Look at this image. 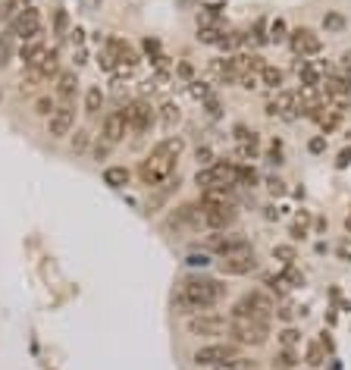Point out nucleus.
I'll return each mask as SVG.
<instances>
[{"instance_id":"f257e3e1","label":"nucleus","mask_w":351,"mask_h":370,"mask_svg":"<svg viewBox=\"0 0 351 370\" xmlns=\"http://www.w3.org/2000/svg\"><path fill=\"white\" fill-rule=\"evenodd\" d=\"M182 138H163V142L154 144V151H151L145 160H141V182L148 185V188H157V185L169 182V176L176 173V160H179V154H182Z\"/></svg>"},{"instance_id":"f03ea898","label":"nucleus","mask_w":351,"mask_h":370,"mask_svg":"<svg viewBox=\"0 0 351 370\" xmlns=\"http://www.w3.org/2000/svg\"><path fill=\"white\" fill-rule=\"evenodd\" d=\"M223 298H226V285L220 279L189 276L179 285V292H176V307H182V311H211Z\"/></svg>"},{"instance_id":"7ed1b4c3","label":"nucleus","mask_w":351,"mask_h":370,"mask_svg":"<svg viewBox=\"0 0 351 370\" xmlns=\"http://www.w3.org/2000/svg\"><path fill=\"white\" fill-rule=\"evenodd\" d=\"M229 336L239 342V345H251V349H257V345H267L270 327H267V320H251V317H229Z\"/></svg>"},{"instance_id":"20e7f679","label":"nucleus","mask_w":351,"mask_h":370,"mask_svg":"<svg viewBox=\"0 0 351 370\" xmlns=\"http://www.w3.org/2000/svg\"><path fill=\"white\" fill-rule=\"evenodd\" d=\"M276 314V305H273V298H270L267 292H248V295H242L239 301H235V307H232V314L229 317H251V320H270Z\"/></svg>"},{"instance_id":"39448f33","label":"nucleus","mask_w":351,"mask_h":370,"mask_svg":"<svg viewBox=\"0 0 351 370\" xmlns=\"http://www.w3.org/2000/svg\"><path fill=\"white\" fill-rule=\"evenodd\" d=\"M195 182L201 185L204 192L207 188H232V185H239V166L235 164H211V166H201L195 173Z\"/></svg>"},{"instance_id":"423d86ee","label":"nucleus","mask_w":351,"mask_h":370,"mask_svg":"<svg viewBox=\"0 0 351 370\" xmlns=\"http://www.w3.org/2000/svg\"><path fill=\"white\" fill-rule=\"evenodd\" d=\"M229 358H235V345H229V342H211V345H201L191 355V361L198 367H217V364L229 361Z\"/></svg>"},{"instance_id":"0eeeda50","label":"nucleus","mask_w":351,"mask_h":370,"mask_svg":"<svg viewBox=\"0 0 351 370\" xmlns=\"http://www.w3.org/2000/svg\"><path fill=\"white\" fill-rule=\"evenodd\" d=\"M226 327H229L226 317L211 314V311H198L195 317H189V323H185V329H189L191 336H220Z\"/></svg>"},{"instance_id":"6e6552de","label":"nucleus","mask_w":351,"mask_h":370,"mask_svg":"<svg viewBox=\"0 0 351 370\" xmlns=\"http://www.w3.org/2000/svg\"><path fill=\"white\" fill-rule=\"evenodd\" d=\"M126 132H129L126 110H110V113L104 116V122H100V142H107L110 148L120 144L123 138H126Z\"/></svg>"},{"instance_id":"1a4fd4ad","label":"nucleus","mask_w":351,"mask_h":370,"mask_svg":"<svg viewBox=\"0 0 351 370\" xmlns=\"http://www.w3.org/2000/svg\"><path fill=\"white\" fill-rule=\"evenodd\" d=\"M126 120H129V132L145 135V132L154 126V107H151L148 100H132L126 107Z\"/></svg>"},{"instance_id":"9d476101","label":"nucleus","mask_w":351,"mask_h":370,"mask_svg":"<svg viewBox=\"0 0 351 370\" xmlns=\"http://www.w3.org/2000/svg\"><path fill=\"white\" fill-rule=\"evenodd\" d=\"M301 110L304 107H301V100H298V91H286V88H279L276 98L267 104V113L270 116H282V120H295Z\"/></svg>"},{"instance_id":"9b49d317","label":"nucleus","mask_w":351,"mask_h":370,"mask_svg":"<svg viewBox=\"0 0 351 370\" xmlns=\"http://www.w3.org/2000/svg\"><path fill=\"white\" fill-rule=\"evenodd\" d=\"M72 126H76V110H72V104H60V107L47 116V135L50 138L72 135Z\"/></svg>"},{"instance_id":"f8f14e48","label":"nucleus","mask_w":351,"mask_h":370,"mask_svg":"<svg viewBox=\"0 0 351 370\" xmlns=\"http://www.w3.org/2000/svg\"><path fill=\"white\" fill-rule=\"evenodd\" d=\"M204 210V226H211V229H226L235 223V204L232 201H223V204H201Z\"/></svg>"},{"instance_id":"ddd939ff","label":"nucleus","mask_w":351,"mask_h":370,"mask_svg":"<svg viewBox=\"0 0 351 370\" xmlns=\"http://www.w3.org/2000/svg\"><path fill=\"white\" fill-rule=\"evenodd\" d=\"M211 248L220 257H229V254H239V251H251V242L242 232H217L211 235Z\"/></svg>"},{"instance_id":"4468645a","label":"nucleus","mask_w":351,"mask_h":370,"mask_svg":"<svg viewBox=\"0 0 351 370\" xmlns=\"http://www.w3.org/2000/svg\"><path fill=\"white\" fill-rule=\"evenodd\" d=\"M13 35L22 41H32V38L41 35V13L35 7H25L19 16L13 19Z\"/></svg>"},{"instance_id":"2eb2a0df","label":"nucleus","mask_w":351,"mask_h":370,"mask_svg":"<svg viewBox=\"0 0 351 370\" xmlns=\"http://www.w3.org/2000/svg\"><path fill=\"white\" fill-rule=\"evenodd\" d=\"M220 270L226 276H248V273L257 270V261H254V251H239V254H229L220 261Z\"/></svg>"},{"instance_id":"dca6fc26","label":"nucleus","mask_w":351,"mask_h":370,"mask_svg":"<svg viewBox=\"0 0 351 370\" xmlns=\"http://www.w3.org/2000/svg\"><path fill=\"white\" fill-rule=\"evenodd\" d=\"M288 41H292V50H295L298 57H314V54H320V47H323L320 35L310 29H295L288 35Z\"/></svg>"},{"instance_id":"f3484780","label":"nucleus","mask_w":351,"mask_h":370,"mask_svg":"<svg viewBox=\"0 0 351 370\" xmlns=\"http://www.w3.org/2000/svg\"><path fill=\"white\" fill-rule=\"evenodd\" d=\"M232 132H235V154H239L242 160H254V157H257V151H260L257 132H254V129H248V126H235Z\"/></svg>"},{"instance_id":"a211bd4d","label":"nucleus","mask_w":351,"mask_h":370,"mask_svg":"<svg viewBox=\"0 0 351 370\" xmlns=\"http://www.w3.org/2000/svg\"><path fill=\"white\" fill-rule=\"evenodd\" d=\"M323 91L326 98H332L339 107H345L351 98V78L348 76H323Z\"/></svg>"},{"instance_id":"6ab92c4d","label":"nucleus","mask_w":351,"mask_h":370,"mask_svg":"<svg viewBox=\"0 0 351 370\" xmlns=\"http://www.w3.org/2000/svg\"><path fill=\"white\" fill-rule=\"evenodd\" d=\"M107 54L116 60V66H138V54L132 50V44H126L123 38H107Z\"/></svg>"},{"instance_id":"aec40b11","label":"nucleus","mask_w":351,"mask_h":370,"mask_svg":"<svg viewBox=\"0 0 351 370\" xmlns=\"http://www.w3.org/2000/svg\"><path fill=\"white\" fill-rule=\"evenodd\" d=\"M44 54H47V44H44L41 38H32V41H22V47H19V57H22V63H25V66H32V69H35V66L44 60Z\"/></svg>"},{"instance_id":"412c9836","label":"nucleus","mask_w":351,"mask_h":370,"mask_svg":"<svg viewBox=\"0 0 351 370\" xmlns=\"http://www.w3.org/2000/svg\"><path fill=\"white\" fill-rule=\"evenodd\" d=\"M204 223V214L201 210H198L195 204H185V207H179V210H176L173 214V226H189V229H195V226H201Z\"/></svg>"},{"instance_id":"4be33fe9","label":"nucleus","mask_w":351,"mask_h":370,"mask_svg":"<svg viewBox=\"0 0 351 370\" xmlns=\"http://www.w3.org/2000/svg\"><path fill=\"white\" fill-rule=\"evenodd\" d=\"M76 88H78L76 72H63V76H56V98L63 100V104H72V98H76Z\"/></svg>"},{"instance_id":"5701e85b","label":"nucleus","mask_w":351,"mask_h":370,"mask_svg":"<svg viewBox=\"0 0 351 370\" xmlns=\"http://www.w3.org/2000/svg\"><path fill=\"white\" fill-rule=\"evenodd\" d=\"M298 78H301V85H320L323 88V69L314 66L310 60H298Z\"/></svg>"},{"instance_id":"b1692460","label":"nucleus","mask_w":351,"mask_h":370,"mask_svg":"<svg viewBox=\"0 0 351 370\" xmlns=\"http://www.w3.org/2000/svg\"><path fill=\"white\" fill-rule=\"evenodd\" d=\"M56 66H60V54H56V50H47V54H44V60L35 66V78L41 82V78L56 76Z\"/></svg>"},{"instance_id":"393cba45","label":"nucleus","mask_w":351,"mask_h":370,"mask_svg":"<svg viewBox=\"0 0 351 370\" xmlns=\"http://www.w3.org/2000/svg\"><path fill=\"white\" fill-rule=\"evenodd\" d=\"M129 179H132V173H129L126 166H107L104 170V182L110 185V188H126Z\"/></svg>"},{"instance_id":"a878e982","label":"nucleus","mask_w":351,"mask_h":370,"mask_svg":"<svg viewBox=\"0 0 351 370\" xmlns=\"http://www.w3.org/2000/svg\"><path fill=\"white\" fill-rule=\"evenodd\" d=\"M100 107H104V91H100V85H92L88 91H85V113L98 116Z\"/></svg>"},{"instance_id":"bb28decb","label":"nucleus","mask_w":351,"mask_h":370,"mask_svg":"<svg viewBox=\"0 0 351 370\" xmlns=\"http://www.w3.org/2000/svg\"><path fill=\"white\" fill-rule=\"evenodd\" d=\"M282 69L279 66H264L260 69V85H267V88H273V91H279V85H282Z\"/></svg>"},{"instance_id":"cd10ccee","label":"nucleus","mask_w":351,"mask_h":370,"mask_svg":"<svg viewBox=\"0 0 351 370\" xmlns=\"http://www.w3.org/2000/svg\"><path fill=\"white\" fill-rule=\"evenodd\" d=\"M179 120H182V113H179V107H176L173 100H167V104H163V107H160V122H163V126H167V129H176V126H179Z\"/></svg>"},{"instance_id":"c85d7f7f","label":"nucleus","mask_w":351,"mask_h":370,"mask_svg":"<svg viewBox=\"0 0 351 370\" xmlns=\"http://www.w3.org/2000/svg\"><path fill=\"white\" fill-rule=\"evenodd\" d=\"M223 35L226 32L220 29V25H201V29H198V41L201 44H220L223 41Z\"/></svg>"},{"instance_id":"c756f323","label":"nucleus","mask_w":351,"mask_h":370,"mask_svg":"<svg viewBox=\"0 0 351 370\" xmlns=\"http://www.w3.org/2000/svg\"><path fill=\"white\" fill-rule=\"evenodd\" d=\"M211 370H254V361H248V358L235 355V358H229V361L217 364V367H211Z\"/></svg>"},{"instance_id":"7c9ffc66","label":"nucleus","mask_w":351,"mask_h":370,"mask_svg":"<svg viewBox=\"0 0 351 370\" xmlns=\"http://www.w3.org/2000/svg\"><path fill=\"white\" fill-rule=\"evenodd\" d=\"M295 257H298V251L292 245H273V261H282V267H288Z\"/></svg>"},{"instance_id":"2f4dec72","label":"nucleus","mask_w":351,"mask_h":370,"mask_svg":"<svg viewBox=\"0 0 351 370\" xmlns=\"http://www.w3.org/2000/svg\"><path fill=\"white\" fill-rule=\"evenodd\" d=\"M25 7H28V0H7V3L0 7V16H3V19H16Z\"/></svg>"},{"instance_id":"473e14b6","label":"nucleus","mask_w":351,"mask_h":370,"mask_svg":"<svg viewBox=\"0 0 351 370\" xmlns=\"http://www.w3.org/2000/svg\"><path fill=\"white\" fill-rule=\"evenodd\" d=\"M286 38H288L286 19H273V22H270V41H273V44H282Z\"/></svg>"},{"instance_id":"72a5a7b5","label":"nucleus","mask_w":351,"mask_h":370,"mask_svg":"<svg viewBox=\"0 0 351 370\" xmlns=\"http://www.w3.org/2000/svg\"><path fill=\"white\" fill-rule=\"evenodd\" d=\"M298 364V358H295V351L292 349H282L279 355L273 358V367H279V370H292Z\"/></svg>"},{"instance_id":"f704fd0d","label":"nucleus","mask_w":351,"mask_h":370,"mask_svg":"<svg viewBox=\"0 0 351 370\" xmlns=\"http://www.w3.org/2000/svg\"><path fill=\"white\" fill-rule=\"evenodd\" d=\"M323 361H326L323 342H310V345H308V364H310V367H320Z\"/></svg>"},{"instance_id":"c9c22d12","label":"nucleus","mask_w":351,"mask_h":370,"mask_svg":"<svg viewBox=\"0 0 351 370\" xmlns=\"http://www.w3.org/2000/svg\"><path fill=\"white\" fill-rule=\"evenodd\" d=\"M308 226H310V214L308 210H301L298 220L292 223V235H295V239H304V235H308Z\"/></svg>"},{"instance_id":"e433bc0d","label":"nucleus","mask_w":351,"mask_h":370,"mask_svg":"<svg viewBox=\"0 0 351 370\" xmlns=\"http://www.w3.org/2000/svg\"><path fill=\"white\" fill-rule=\"evenodd\" d=\"M323 29L326 32H342L345 29V16L342 13H326L323 16Z\"/></svg>"},{"instance_id":"4c0bfd02","label":"nucleus","mask_w":351,"mask_h":370,"mask_svg":"<svg viewBox=\"0 0 351 370\" xmlns=\"http://www.w3.org/2000/svg\"><path fill=\"white\" fill-rule=\"evenodd\" d=\"M298 339H301V336H298V329H292V327H286L279 333V345H282V349H295Z\"/></svg>"},{"instance_id":"58836bf2","label":"nucleus","mask_w":351,"mask_h":370,"mask_svg":"<svg viewBox=\"0 0 351 370\" xmlns=\"http://www.w3.org/2000/svg\"><path fill=\"white\" fill-rule=\"evenodd\" d=\"M189 91H191V98H195V100H207V98H211V85H207V82H191Z\"/></svg>"},{"instance_id":"ea45409f","label":"nucleus","mask_w":351,"mask_h":370,"mask_svg":"<svg viewBox=\"0 0 351 370\" xmlns=\"http://www.w3.org/2000/svg\"><path fill=\"white\" fill-rule=\"evenodd\" d=\"M239 185H257V170L254 166H239Z\"/></svg>"},{"instance_id":"a19ab883","label":"nucleus","mask_w":351,"mask_h":370,"mask_svg":"<svg viewBox=\"0 0 351 370\" xmlns=\"http://www.w3.org/2000/svg\"><path fill=\"white\" fill-rule=\"evenodd\" d=\"M54 110H56L54 98H38V100H35V113H38V116H50Z\"/></svg>"},{"instance_id":"79ce46f5","label":"nucleus","mask_w":351,"mask_h":370,"mask_svg":"<svg viewBox=\"0 0 351 370\" xmlns=\"http://www.w3.org/2000/svg\"><path fill=\"white\" fill-rule=\"evenodd\" d=\"M239 85L248 88V91H254V88L260 85V72H242V76H239Z\"/></svg>"},{"instance_id":"37998d69","label":"nucleus","mask_w":351,"mask_h":370,"mask_svg":"<svg viewBox=\"0 0 351 370\" xmlns=\"http://www.w3.org/2000/svg\"><path fill=\"white\" fill-rule=\"evenodd\" d=\"M88 142H92V135H88V132H76V138H72V151H76V154H82V151H88Z\"/></svg>"},{"instance_id":"c03bdc74","label":"nucleus","mask_w":351,"mask_h":370,"mask_svg":"<svg viewBox=\"0 0 351 370\" xmlns=\"http://www.w3.org/2000/svg\"><path fill=\"white\" fill-rule=\"evenodd\" d=\"M336 257L345 263H351V239H342V242L336 245Z\"/></svg>"},{"instance_id":"a18cd8bd","label":"nucleus","mask_w":351,"mask_h":370,"mask_svg":"<svg viewBox=\"0 0 351 370\" xmlns=\"http://www.w3.org/2000/svg\"><path fill=\"white\" fill-rule=\"evenodd\" d=\"M267 188H270V195H286V182H282L279 176H270L267 179Z\"/></svg>"},{"instance_id":"49530a36","label":"nucleus","mask_w":351,"mask_h":370,"mask_svg":"<svg viewBox=\"0 0 351 370\" xmlns=\"http://www.w3.org/2000/svg\"><path fill=\"white\" fill-rule=\"evenodd\" d=\"M195 157H198V164H201V166H211L213 164V151L211 148H198Z\"/></svg>"},{"instance_id":"de8ad7c7","label":"nucleus","mask_w":351,"mask_h":370,"mask_svg":"<svg viewBox=\"0 0 351 370\" xmlns=\"http://www.w3.org/2000/svg\"><path fill=\"white\" fill-rule=\"evenodd\" d=\"M308 148H310V154H323V151H326V138H323V135L310 138V144H308Z\"/></svg>"},{"instance_id":"09e8293b","label":"nucleus","mask_w":351,"mask_h":370,"mask_svg":"<svg viewBox=\"0 0 351 370\" xmlns=\"http://www.w3.org/2000/svg\"><path fill=\"white\" fill-rule=\"evenodd\" d=\"M276 314H279V317H282V320H286V323H292V320H295V314H298V311H295V307H292V305H282Z\"/></svg>"},{"instance_id":"8fccbe9b","label":"nucleus","mask_w":351,"mask_h":370,"mask_svg":"<svg viewBox=\"0 0 351 370\" xmlns=\"http://www.w3.org/2000/svg\"><path fill=\"white\" fill-rule=\"evenodd\" d=\"M207 263H211L207 254H189V267H207Z\"/></svg>"},{"instance_id":"3c124183","label":"nucleus","mask_w":351,"mask_h":370,"mask_svg":"<svg viewBox=\"0 0 351 370\" xmlns=\"http://www.w3.org/2000/svg\"><path fill=\"white\" fill-rule=\"evenodd\" d=\"M107 154H110V144H107V142H100L98 148H94V160H104Z\"/></svg>"},{"instance_id":"603ef678","label":"nucleus","mask_w":351,"mask_h":370,"mask_svg":"<svg viewBox=\"0 0 351 370\" xmlns=\"http://www.w3.org/2000/svg\"><path fill=\"white\" fill-rule=\"evenodd\" d=\"M82 63H88V50H85V47H76V66H82Z\"/></svg>"},{"instance_id":"864d4df0","label":"nucleus","mask_w":351,"mask_h":370,"mask_svg":"<svg viewBox=\"0 0 351 370\" xmlns=\"http://www.w3.org/2000/svg\"><path fill=\"white\" fill-rule=\"evenodd\" d=\"M342 69L348 72V78H351V50H345L342 54Z\"/></svg>"},{"instance_id":"5fc2aeb1","label":"nucleus","mask_w":351,"mask_h":370,"mask_svg":"<svg viewBox=\"0 0 351 370\" xmlns=\"http://www.w3.org/2000/svg\"><path fill=\"white\" fill-rule=\"evenodd\" d=\"M66 29V13L63 10H56V32H63Z\"/></svg>"},{"instance_id":"6e6d98bb","label":"nucleus","mask_w":351,"mask_h":370,"mask_svg":"<svg viewBox=\"0 0 351 370\" xmlns=\"http://www.w3.org/2000/svg\"><path fill=\"white\" fill-rule=\"evenodd\" d=\"M207 113H211V116H220V104H217L213 98H207Z\"/></svg>"},{"instance_id":"4d7b16f0","label":"nucleus","mask_w":351,"mask_h":370,"mask_svg":"<svg viewBox=\"0 0 351 370\" xmlns=\"http://www.w3.org/2000/svg\"><path fill=\"white\" fill-rule=\"evenodd\" d=\"M264 217H267V220H276V217H279V210H276V207H264Z\"/></svg>"},{"instance_id":"13d9d810","label":"nucleus","mask_w":351,"mask_h":370,"mask_svg":"<svg viewBox=\"0 0 351 370\" xmlns=\"http://www.w3.org/2000/svg\"><path fill=\"white\" fill-rule=\"evenodd\" d=\"M348 160H351V151H342L339 154V166H348Z\"/></svg>"},{"instance_id":"bf43d9fd","label":"nucleus","mask_w":351,"mask_h":370,"mask_svg":"<svg viewBox=\"0 0 351 370\" xmlns=\"http://www.w3.org/2000/svg\"><path fill=\"white\" fill-rule=\"evenodd\" d=\"M179 72H182L185 78H191V66H189V63H182V66H179Z\"/></svg>"},{"instance_id":"052dcab7","label":"nucleus","mask_w":351,"mask_h":370,"mask_svg":"<svg viewBox=\"0 0 351 370\" xmlns=\"http://www.w3.org/2000/svg\"><path fill=\"white\" fill-rule=\"evenodd\" d=\"M345 229H348V232H351V214L345 217Z\"/></svg>"}]
</instances>
